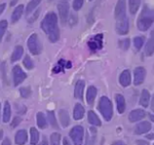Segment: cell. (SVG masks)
Masks as SVG:
<instances>
[{"mask_svg": "<svg viewBox=\"0 0 154 145\" xmlns=\"http://www.w3.org/2000/svg\"><path fill=\"white\" fill-rule=\"evenodd\" d=\"M153 145H154V144H153Z\"/></svg>", "mask_w": 154, "mask_h": 145, "instance_id": "obj_55", "label": "cell"}, {"mask_svg": "<svg viewBox=\"0 0 154 145\" xmlns=\"http://www.w3.org/2000/svg\"><path fill=\"white\" fill-rule=\"evenodd\" d=\"M47 116H48V119H49L50 124L53 127V128H58V123H57V120L55 118L54 112H53V111H49L48 114H47Z\"/></svg>", "mask_w": 154, "mask_h": 145, "instance_id": "obj_32", "label": "cell"}, {"mask_svg": "<svg viewBox=\"0 0 154 145\" xmlns=\"http://www.w3.org/2000/svg\"><path fill=\"white\" fill-rule=\"evenodd\" d=\"M19 92H20L21 96L24 98H29V96H31V95H32V90L29 87H22V88H20Z\"/></svg>", "mask_w": 154, "mask_h": 145, "instance_id": "obj_37", "label": "cell"}, {"mask_svg": "<svg viewBox=\"0 0 154 145\" xmlns=\"http://www.w3.org/2000/svg\"><path fill=\"white\" fill-rule=\"evenodd\" d=\"M40 145H49L48 140H47V137H43V140L41 141V144H40Z\"/></svg>", "mask_w": 154, "mask_h": 145, "instance_id": "obj_46", "label": "cell"}, {"mask_svg": "<svg viewBox=\"0 0 154 145\" xmlns=\"http://www.w3.org/2000/svg\"><path fill=\"white\" fill-rule=\"evenodd\" d=\"M2 145H11V142L10 140V138L9 137H6L5 140H3V142H2Z\"/></svg>", "mask_w": 154, "mask_h": 145, "instance_id": "obj_43", "label": "cell"}, {"mask_svg": "<svg viewBox=\"0 0 154 145\" xmlns=\"http://www.w3.org/2000/svg\"><path fill=\"white\" fill-rule=\"evenodd\" d=\"M88 120L93 126H101V120L98 118L97 114L93 111H88Z\"/></svg>", "mask_w": 154, "mask_h": 145, "instance_id": "obj_25", "label": "cell"}, {"mask_svg": "<svg viewBox=\"0 0 154 145\" xmlns=\"http://www.w3.org/2000/svg\"><path fill=\"white\" fill-rule=\"evenodd\" d=\"M13 76H14V85L18 86L27 78L26 72L21 69L20 66L16 65L13 69Z\"/></svg>", "mask_w": 154, "mask_h": 145, "instance_id": "obj_7", "label": "cell"}, {"mask_svg": "<svg viewBox=\"0 0 154 145\" xmlns=\"http://www.w3.org/2000/svg\"><path fill=\"white\" fill-rule=\"evenodd\" d=\"M83 4H84V1L83 0H75L72 3V7L74 11H79L82 7H83Z\"/></svg>", "mask_w": 154, "mask_h": 145, "instance_id": "obj_38", "label": "cell"}, {"mask_svg": "<svg viewBox=\"0 0 154 145\" xmlns=\"http://www.w3.org/2000/svg\"><path fill=\"white\" fill-rule=\"evenodd\" d=\"M149 118H150V119L152 120V121H154V116H153V114H149Z\"/></svg>", "mask_w": 154, "mask_h": 145, "instance_id": "obj_52", "label": "cell"}, {"mask_svg": "<svg viewBox=\"0 0 154 145\" xmlns=\"http://www.w3.org/2000/svg\"><path fill=\"white\" fill-rule=\"evenodd\" d=\"M23 53H24V49H23V47L18 45L16 46L14 48V50L13 52V53H11V62H16L18 61V60L22 57Z\"/></svg>", "mask_w": 154, "mask_h": 145, "instance_id": "obj_20", "label": "cell"}, {"mask_svg": "<svg viewBox=\"0 0 154 145\" xmlns=\"http://www.w3.org/2000/svg\"><path fill=\"white\" fill-rule=\"evenodd\" d=\"M29 133H31V143L32 145H36L39 141V132L36 130V128L32 127Z\"/></svg>", "mask_w": 154, "mask_h": 145, "instance_id": "obj_30", "label": "cell"}, {"mask_svg": "<svg viewBox=\"0 0 154 145\" xmlns=\"http://www.w3.org/2000/svg\"><path fill=\"white\" fill-rule=\"evenodd\" d=\"M96 95H97V89L94 87V86H90L88 88V91H87V102L88 104L91 105L93 102H94V99L96 98Z\"/></svg>", "mask_w": 154, "mask_h": 145, "instance_id": "obj_22", "label": "cell"}, {"mask_svg": "<svg viewBox=\"0 0 154 145\" xmlns=\"http://www.w3.org/2000/svg\"><path fill=\"white\" fill-rule=\"evenodd\" d=\"M27 45L29 52H31L33 56H37V54H40L41 52H42V44L39 40V37L36 34H31V36L29 37Z\"/></svg>", "mask_w": 154, "mask_h": 145, "instance_id": "obj_5", "label": "cell"}, {"mask_svg": "<svg viewBox=\"0 0 154 145\" xmlns=\"http://www.w3.org/2000/svg\"><path fill=\"white\" fill-rule=\"evenodd\" d=\"M145 53L146 56H150L154 53V30L150 33L149 38L147 40L146 47H145Z\"/></svg>", "mask_w": 154, "mask_h": 145, "instance_id": "obj_13", "label": "cell"}, {"mask_svg": "<svg viewBox=\"0 0 154 145\" xmlns=\"http://www.w3.org/2000/svg\"><path fill=\"white\" fill-rule=\"evenodd\" d=\"M115 19H116V32L118 34H127L129 30L128 18L126 14V2L118 1L115 7Z\"/></svg>", "mask_w": 154, "mask_h": 145, "instance_id": "obj_2", "label": "cell"}, {"mask_svg": "<svg viewBox=\"0 0 154 145\" xmlns=\"http://www.w3.org/2000/svg\"><path fill=\"white\" fill-rule=\"evenodd\" d=\"M112 145H126V144H125V142H124V141L118 140V141H115V142L112 143Z\"/></svg>", "mask_w": 154, "mask_h": 145, "instance_id": "obj_48", "label": "cell"}, {"mask_svg": "<svg viewBox=\"0 0 154 145\" xmlns=\"http://www.w3.org/2000/svg\"><path fill=\"white\" fill-rule=\"evenodd\" d=\"M8 28V22L7 20H1L0 21V42L2 41L3 36L5 34L6 30Z\"/></svg>", "mask_w": 154, "mask_h": 145, "instance_id": "obj_35", "label": "cell"}, {"mask_svg": "<svg viewBox=\"0 0 154 145\" xmlns=\"http://www.w3.org/2000/svg\"><path fill=\"white\" fill-rule=\"evenodd\" d=\"M23 65H24L25 68L28 69V70H32L33 68V66H34L32 58L29 57V56H26L24 57V59H23Z\"/></svg>", "mask_w": 154, "mask_h": 145, "instance_id": "obj_36", "label": "cell"}, {"mask_svg": "<svg viewBox=\"0 0 154 145\" xmlns=\"http://www.w3.org/2000/svg\"><path fill=\"white\" fill-rule=\"evenodd\" d=\"M23 11H24V6L23 5L17 6V7L14 9V11H13V14H11V22L15 23L18 21L23 14Z\"/></svg>", "mask_w": 154, "mask_h": 145, "instance_id": "obj_24", "label": "cell"}, {"mask_svg": "<svg viewBox=\"0 0 154 145\" xmlns=\"http://www.w3.org/2000/svg\"><path fill=\"white\" fill-rule=\"evenodd\" d=\"M88 45L91 51H98L103 48V34H98L88 42Z\"/></svg>", "mask_w": 154, "mask_h": 145, "instance_id": "obj_9", "label": "cell"}, {"mask_svg": "<svg viewBox=\"0 0 154 145\" xmlns=\"http://www.w3.org/2000/svg\"><path fill=\"white\" fill-rule=\"evenodd\" d=\"M59 119H60L61 125L63 127H68L70 122L69 114L68 111L64 110V109H61V110L59 111Z\"/></svg>", "mask_w": 154, "mask_h": 145, "instance_id": "obj_21", "label": "cell"}, {"mask_svg": "<svg viewBox=\"0 0 154 145\" xmlns=\"http://www.w3.org/2000/svg\"><path fill=\"white\" fill-rule=\"evenodd\" d=\"M119 81L123 87H128L130 85V83H131V76H130V72L128 70H125L121 72Z\"/></svg>", "mask_w": 154, "mask_h": 145, "instance_id": "obj_14", "label": "cell"}, {"mask_svg": "<svg viewBox=\"0 0 154 145\" xmlns=\"http://www.w3.org/2000/svg\"><path fill=\"white\" fill-rule=\"evenodd\" d=\"M63 145H72V144H70V142L69 141V140L67 137H65L63 140Z\"/></svg>", "mask_w": 154, "mask_h": 145, "instance_id": "obj_47", "label": "cell"}, {"mask_svg": "<svg viewBox=\"0 0 154 145\" xmlns=\"http://www.w3.org/2000/svg\"><path fill=\"white\" fill-rule=\"evenodd\" d=\"M85 114V108L82 106V104L77 103L74 106L73 109V118L75 120H80L81 118H83Z\"/></svg>", "mask_w": 154, "mask_h": 145, "instance_id": "obj_23", "label": "cell"}, {"mask_svg": "<svg viewBox=\"0 0 154 145\" xmlns=\"http://www.w3.org/2000/svg\"><path fill=\"white\" fill-rule=\"evenodd\" d=\"M11 105L8 101H6L4 104V109H3V122H5V123L9 122L11 119Z\"/></svg>", "mask_w": 154, "mask_h": 145, "instance_id": "obj_27", "label": "cell"}, {"mask_svg": "<svg viewBox=\"0 0 154 145\" xmlns=\"http://www.w3.org/2000/svg\"><path fill=\"white\" fill-rule=\"evenodd\" d=\"M77 22V15L74 14H70V20H69V24L70 25H73V24H75Z\"/></svg>", "mask_w": 154, "mask_h": 145, "instance_id": "obj_42", "label": "cell"}, {"mask_svg": "<svg viewBox=\"0 0 154 145\" xmlns=\"http://www.w3.org/2000/svg\"><path fill=\"white\" fill-rule=\"evenodd\" d=\"M96 134H97L96 129L94 128V127H91L87 133V138H86L85 145H94L96 140Z\"/></svg>", "mask_w": 154, "mask_h": 145, "instance_id": "obj_18", "label": "cell"}, {"mask_svg": "<svg viewBox=\"0 0 154 145\" xmlns=\"http://www.w3.org/2000/svg\"><path fill=\"white\" fill-rule=\"evenodd\" d=\"M41 28L48 35L51 42L55 43L58 41L60 33H59L58 28V18L55 13L50 11L45 15L44 19L41 22Z\"/></svg>", "mask_w": 154, "mask_h": 145, "instance_id": "obj_1", "label": "cell"}, {"mask_svg": "<svg viewBox=\"0 0 154 145\" xmlns=\"http://www.w3.org/2000/svg\"><path fill=\"white\" fill-rule=\"evenodd\" d=\"M149 99H150V95L147 90H143L141 93V98H140V105L143 107H147L149 104Z\"/></svg>", "mask_w": 154, "mask_h": 145, "instance_id": "obj_26", "label": "cell"}, {"mask_svg": "<svg viewBox=\"0 0 154 145\" xmlns=\"http://www.w3.org/2000/svg\"><path fill=\"white\" fill-rule=\"evenodd\" d=\"M98 109H99L100 113L102 114V116L105 118V120L109 121V120L112 118V116H113V107H112V103L109 98H106V96H102V98H100Z\"/></svg>", "mask_w": 154, "mask_h": 145, "instance_id": "obj_4", "label": "cell"}, {"mask_svg": "<svg viewBox=\"0 0 154 145\" xmlns=\"http://www.w3.org/2000/svg\"><path fill=\"white\" fill-rule=\"evenodd\" d=\"M84 88H85V81L84 80H78L75 84L74 88V96L78 99H83V94H84Z\"/></svg>", "mask_w": 154, "mask_h": 145, "instance_id": "obj_17", "label": "cell"}, {"mask_svg": "<svg viewBox=\"0 0 154 145\" xmlns=\"http://www.w3.org/2000/svg\"><path fill=\"white\" fill-rule=\"evenodd\" d=\"M146 137H147V138H151V140H152V138H154V136H153V135H149Z\"/></svg>", "mask_w": 154, "mask_h": 145, "instance_id": "obj_51", "label": "cell"}, {"mask_svg": "<svg viewBox=\"0 0 154 145\" xmlns=\"http://www.w3.org/2000/svg\"><path fill=\"white\" fill-rule=\"evenodd\" d=\"M66 68L68 69L72 68V63H70V61H66V60H64V59H60L58 64L53 68L52 72H54V74H58V72H64Z\"/></svg>", "mask_w": 154, "mask_h": 145, "instance_id": "obj_15", "label": "cell"}, {"mask_svg": "<svg viewBox=\"0 0 154 145\" xmlns=\"http://www.w3.org/2000/svg\"><path fill=\"white\" fill-rule=\"evenodd\" d=\"M154 22V9L144 6L137 20V27L141 32L147 31Z\"/></svg>", "mask_w": 154, "mask_h": 145, "instance_id": "obj_3", "label": "cell"}, {"mask_svg": "<svg viewBox=\"0 0 154 145\" xmlns=\"http://www.w3.org/2000/svg\"><path fill=\"white\" fill-rule=\"evenodd\" d=\"M144 42H145V38L142 37V36H136L133 39V44L134 47L136 48V50H141V48L143 47L144 45Z\"/></svg>", "mask_w": 154, "mask_h": 145, "instance_id": "obj_33", "label": "cell"}, {"mask_svg": "<svg viewBox=\"0 0 154 145\" xmlns=\"http://www.w3.org/2000/svg\"><path fill=\"white\" fill-rule=\"evenodd\" d=\"M145 117H146V112L144 110H142V109H135V110L129 113L128 119L130 122H136L143 119Z\"/></svg>", "mask_w": 154, "mask_h": 145, "instance_id": "obj_11", "label": "cell"}, {"mask_svg": "<svg viewBox=\"0 0 154 145\" xmlns=\"http://www.w3.org/2000/svg\"><path fill=\"white\" fill-rule=\"evenodd\" d=\"M150 129H151V124L149 121H142L136 125L134 133L136 135H143L147 132H149Z\"/></svg>", "mask_w": 154, "mask_h": 145, "instance_id": "obj_12", "label": "cell"}, {"mask_svg": "<svg viewBox=\"0 0 154 145\" xmlns=\"http://www.w3.org/2000/svg\"><path fill=\"white\" fill-rule=\"evenodd\" d=\"M15 3H16V1H13V2H11V6H14Z\"/></svg>", "mask_w": 154, "mask_h": 145, "instance_id": "obj_53", "label": "cell"}, {"mask_svg": "<svg viewBox=\"0 0 154 145\" xmlns=\"http://www.w3.org/2000/svg\"><path fill=\"white\" fill-rule=\"evenodd\" d=\"M146 69L144 67H137L134 70V85L138 86L144 82L146 77Z\"/></svg>", "mask_w": 154, "mask_h": 145, "instance_id": "obj_10", "label": "cell"}, {"mask_svg": "<svg viewBox=\"0 0 154 145\" xmlns=\"http://www.w3.org/2000/svg\"><path fill=\"white\" fill-rule=\"evenodd\" d=\"M39 14H40V10H37L36 11H35L34 13V14L29 18V19L28 20L29 23H32V22H33V21H35V19H36V18L38 17V15H39Z\"/></svg>", "mask_w": 154, "mask_h": 145, "instance_id": "obj_41", "label": "cell"}, {"mask_svg": "<svg viewBox=\"0 0 154 145\" xmlns=\"http://www.w3.org/2000/svg\"><path fill=\"white\" fill-rule=\"evenodd\" d=\"M40 4L39 0H33V1H29V4L27 5V8H26V14L29 15V14H32L33 10L37 7V6Z\"/></svg>", "mask_w": 154, "mask_h": 145, "instance_id": "obj_31", "label": "cell"}, {"mask_svg": "<svg viewBox=\"0 0 154 145\" xmlns=\"http://www.w3.org/2000/svg\"><path fill=\"white\" fill-rule=\"evenodd\" d=\"M137 144L138 145H149V143L147 141H145V140H137Z\"/></svg>", "mask_w": 154, "mask_h": 145, "instance_id": "obj_45", "label": "cell"}, {"mask_svg": "<svg viewBox=\"0 0 154 145\" xmlns=\"http://www.w3.org/2000/svg\"><path fill=\"white\" fill-rule=\"evenodd\" d=\"M129 42H130L129 39L126 38V39H124V40L119 41V45H120V47L122 48L123 50H128V47H129Z\"/></svg>", "mask_w": 154, "mask_h": 145, "instance_id": "obj_39", "label": "cell"}, {"mask_svg": "<svg viewBox=\"0 0 154 145\" xmlns=\"http://www.w3.org/2000/svg\"><path fill=\"white\" fill-rule=\"evenodd\" d=\"M115 100H116V105H117V110H118V113L119 114H123L126 110V100H125V98L118 94L116 95L115 96Z\"/></svg>", "mask_w": 154, "mask_h": 145, "instance_id": "obj_19", "label": "cell"}, {"mask_svg": "<svg viewBox=\"0 0 154 145\" xmlns=\"http://www.w3.org/2000/svg\"><path fill=\"white\" fill-rule=\"evenodd\" d=\"M5 8H6V4L5 3L0 4V15L2 14V13H3L4 10H5Z\"/></svg>", "mask_w": 154, "mask_h": 145, "instance_id": "obj_44", "label": "cell"}, {"mask_svg": "<svg viewBox=\"0 0 154 145\" xmlns=\"http://www.w3.org/2000/svg\"><path fill=\"white\" fill-rule=\"evenodd\" d=\"M2 137H3V131L0 130V140H2Z\"/></svg>", "mask_w": 154, "mask_h": 145, "instance_id": "obj_50", "label": "cell"}, {"mask_svg": "<svg viewBox=\"0 0 154 145\" xmlns=\"http://www.w3.org/2000/svg\"><path fill=\"white\" fill-rule=\"evenodd\" d=\"M15 143L17 145H24L28 140V133L26 130H19L15 135Z\"/></svg>", "mask_w": 154, "mask_h": 145, "instance_id": "obj_16", "label": "cell"}, {"mask_svg": "<svg viewBox=\"0 0 154 145\" xmlns=\"http://www.w3.org/2000/svg\"><path fill=\"white\" fill-rule=\"evenodd\" d=\"M151 109H152V111L154 112V95H153V98H152V100H151Z\"/></svg>", "mask_w": 154, "mask_h": 145, "instance_id": "obj_49", "label": "cell"}, {"mask_svg": "<svg viewBox=\"0 0 154 145\" xmlns=\"http://www.w3.org/2000/svg\"><path fill=\"white\" fill-rule=\"evenodd\" d=\"M69 137L72 140L74 145H82L84 137V128L81 125H76L69 132Z\"/></svg>", "mask_w": 154, "mask_h": 145, "instance_id": "obj_6", "label": "cell"}, {"mask_svg": "<svg viewBox=\"0 0 154 145\" xmlns=\"http://www.w3.org/2000/svg\"><path fill=\"white\" fill-rule=\"evenodd\" d=\"M0 114H1V103H0Z\"/></svg>", "mask_w": 154, "mask_h": 145, "instance_id": "obj_54", "label": "cell"}, {"mask_svg": "<svg viewBox=\"0 0 154 145\" xmlns=\"http://www.w3.org/2000/svg\"><path fill=\"white\" fill-rule=\"evenodd\" d=\"M140 4L141 1H138V0H130V1H128V8L130 14H134L137 13V11L140 7Z\"/></svg>", "mask_w": 154, "mask_h": 145, "instance_id": "obj_28", "label": "cell"}, {"mask_svg": "<svg viewBox=\"0 0 154 145\" xmlns=\"http://www.w3.org/2000/svg\"><path fill=\"white\" fill-rule=\"evenodd\" d=\"M61 136L59 133H53L51 136V145H60Z\"/></svg>", "mask_w": 154, "mask_h": 145, "instance_id": "obj_34", "label": "cell"}, {"mask_svg": "<svg viewBox=\"0 0 154 145\" xmlns=\"http://www.w3.org/2000/svg\"><path fill=\"white\" fill-rule=\"evenodd\" d=\"M36 118H37V125L40 129H45L47 127V120H46V118H45V114L43 113H37V116H36Z\"/></svg>", "mask_w": 154, "mask_h": 145, "instance_id": "obj_29", "label": "cell"}, {"mask_svg": "<svg viewBox=\"0 0 154 145\" xmlns=\"http://www.w3.org/2000/svg\"><path fill=\"white\" fill-rule=\"evenodd\" d=\"M20 122H21V118H18V117H15V118H14L13 121H11V126L13 127V128H15L16 126H18V124H19Z\"/></svg>", "mask_w": 154, "mask_h": 145, "instance_id": "obj_40", "label": "cell"}, {"mask_svg": "<svg viewBox=\"0 0 154 145\" xmlns=\"http://www.w3.org/2000/svg\"><path fill=\"white\" fill-rule=\"evenodd\" d=\"M57 9L59 11V16H60V20L63 24L68 21L69 17V5L68 1H61L57 5Z\"/></svg>", "mask_w": 154, "mask_h": 145, "instance_id": "obj_8", "label": "cell"}]
</instances>
